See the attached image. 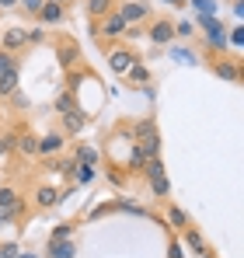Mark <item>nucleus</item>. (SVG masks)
I'll return each mask as SVG.
<instances>
[{
  "label": "nucleus",
  "instance_id": "13",
  "mask_svg": "<svg viewBox=\"0 0 244 258\" xmlns=\"http://www.w3.org/2000/svg\"><path fill=\"white\" fill-rule=\"evenodd\" d=\"M14 91H18V70H11V74L0 77V98H11Z\"/></svg>",
  "mask_w": 244,
  "mask_h": 258
},
{
  "label": "nucleus",
  "instance_id": "38",
  "mask_svg": "<svg viewBox=\"0 0 244 258\" xmlns=\"http://www.w3.org/2000/svg\"><path fill=\"white\" fill-rule=\"evenodd\" d=\"M52 4H67V0H52Z\"/></svg>",
  "mask_w": 244,
  "mask_h": 258
},
{
  "label": "nucleus",
  "instance_id": "9",
  "mask_svg": "<svg viewBox=\"0 0 244 258\" xmlns=\"http://www.w3.org/2000/svg\"><path fill=\"white\" fill-rule=\"evenodd\" d=\"M63 150V133H49L39 140V154H59Z\"/></svg>",
  "mask_w": 244,
  "mask_h": 258
},
{
  "label": "nucleus",
  "instance_id": "24",
  "mask_svg": "<svg viewBox=\"0 0 244 258\" xmlns=\"http://www.w3.org/2000/svg\"><path fill=\"white\" fill-rule=\"evenodd\" d=\"M167 216H171V223H174V227H178V230H185V227H189V216L181 213V210H178V206H171V210H167Z\"/></svg>",
  "mask_w": 244,
  "mask_h": 258
},
{
  "label": "nucleus",
  "instance_id": "19",
  "mask_svg": "<svg viewBox=\"0 0 244 258\" xmlns=\"http://www.w3.org/2000/svg\"><path fill=\"white\" fill-rule=\"evenodd\" d=\"M18 150L28 154V157H35V154H39V140H35V136H21V140H18Z\"/></svg>",
  "mask_w": 244,
  "mask_h": 258
},
{
  "label": "nucleus",
  "instance_id": "36",
  "mask_svg": "<svg viewBox=\"0 0 244 258\" xmlns=\"http://www.w3.org/2000/svg\"><path fill=\"white\" fill-rule=\"evenodd\" d=\"M7 143H11V136H4V140H0V154L7 150Z\"/></svg>",
  "mask_w": 244,
  "mask_h": 258
},
{
  "label": "nucleus",
  "instance_id": "2",
  "mask_svg": "<svg viewBox=\"0 0 244 258\" xmlns=\"http://www.w3.org/2000/svg\"><path fill=\"white\" fill-rule=\"evenodd\" d=\"M115 14H119L126 25H136V21H143V18L150 14V7H147L143 0H126V4H119V11H115Z\"/></svg>",
  "mask_w": 244,
  "mask_h": 258
},
{
  "label": "nucleus",
  "instance_id": "33",
  "mask_svg": "<svg viewBox=\"0 0 244 258\" xmlns=\"http://www.w3.org/2000/svg\"><path fill=\"white\" fill-rule=\"evenodd\" d=\"M174 35H192V25H189V21H181V25H174Z\"/></svg>",
  "mask_w": 244,
  "mask_h": 258
},
{
  "label": "nucleus",
  "instance_id": "3",
  "mask_svg": "<svg viewBox=\"0 0 244 258\" xmlns=\"http://www.w3.org/2000/svg\"><path fill=\"white\" fill-rule=\"evenodd\" d=\"M199 25L209 32V35H206V39H209V45H216V49H223V45H227V28H223L216 18H199Z\"/></svg>",
  "mask_w": 244,
  "mask_h": 258
},
{
  "label": "nucleus",
  "instance_id": "25",
  "mask_svg": "<svg viewBox=\"0 0 244 258\" xmlns=\"http://www.w3.org/2000/svg\"><path fill=\"white\" fill-rule=\"evenodd\" d=\"M147 136H157V126H154L150 119H143V122L136 126V140H147Z\"/></svg>",
  "mask_w": 244,
  "mask_h": 258
},
{
  "label": "nucleus",
  "instance_id": "23",
  "mask_svg": "<svg viewBox=\"0 0 244 258\" xmlns=\"http://www.w3.org/2000/svg\"><path fill=\"white\" fill-rule=\"evenodd\" d=\"M11 206H18V192L14 188H0V210H11Z\"/></svg>",
  "mask_w": 244,
  "mask_h": 258
},
{
  "label": "nucleus",
  "instance_id": "35",
  "mask_svg": "<svg viewBox=\"0 0 244 258\" xmlns=\"http://www.w3.org/2000/svg\"><path fill=\"white\" fill-rule=\"evenodd\" d=\"M0 7H18V0H0Z\"/></svg>",
  "mask_w": 244,
  "mask_h": 258
},
{
  "label": "nucleus",
  "instance_id": "17",
  "mask_svg": "<svg viewBox=\"0 0 244 258\" xmlns=\"http://www.w3.org/2000/svg\"><path fill=\"white\" fill-rule=\"evenodd\" d=\"M192 7L199 11V18H213L220 4H216V0H192Z\"/></svg>",
  "mask_w": 244,
  "mask_h": 258
},
{
  "label": "nucleus",
  "instance_id": "30",
  "mask_svg": "<svg viewBox=\"0 0 244 258\" xmlns=\"http://www.w3.org/2000/svg\"><path fill=\"white\" fill-rule=\"evenodd\" d=\"M56 108H59V112H70V108H74V98H70V94H63V98L56 101Z\"/></svg>",
  "mask_w": 244,
  "mask_h": 258
},
{
  "label": "nucleus",
  "instance_id": "22",
  "mask_svg": "<svg viewBox=\"0 0 244 258\" xmlns=\"http://www.w3.org/2000/svg\"><path fill=\"white\" fill-rule=\"evenodd\" d=\"M216 74H220L223 81H237V77H241V70H237L234 63H220V67H216Z\"/></svg>",
  "mask_w": 244,
  "mask_h": 258
},
{
  "label": "nucleus",
  "instance_id": "14",
  "mask_svg": "<svg viewBox=\"0 0 244 258\" xmlns=\"http://www.w3.org/2000/svg\"><path fill=\"white\" fill-rule=\"evenodd\" d=\"M185 244H189L192 251H199V255L206 251V241L199 237V230H192V227H185Z\"/></svg>",
  "mask_w": 244,
  "mask_h": 258
},
{
  "label": "nucleus",
  "instance_id": "28",
  "mask_svg": "<svg viewBox=\"0 0 244 258\" xmlns=\"http://www.w3.org/2000/svg\"><path fill=\"white\" fill-rule=\"evenodd\" d=\"M49 241H70V227H56Z\"/></svg>",
  "mask_w": 244,
  "mask_h": 258
},
{
  "label": "nucleus",
  "instance_id": "37",
  "mask_svg": "<svg viewBox=\"0 0 244 258\" xmlns=\"http://www.w3.org/2000/svg\"><path fill=\"white\" fill-rule=\"evenodd\" d=\"M199 258H213V255H209V251H203V255H199Z\"/></svg>",
  "mask_w": 244,
  "mask_h": 258
},
{
  "label": "nucleus",
  "instance_id": "4",
  "mask_svg": "<svg viewBox=\"0 0 244 258\" xmlns=\"http://www.w3.org/2000/svg\"><path fill=\"white\" fill-rule=\"evenodd\" d=\"M126 32H129V25L122 21V18L115 14V11L101 18V35H112V39H119V35H126Z\"/></svg>",
  "mask_w": 244,
  "mask_h": 258
},
{
  "label": "nucleus",
  "instance_id": "6",
  "mask_svg": "<svg viewBox=\"0 0 244 258\" xmlns=\"http://www.w3.org/2000/svg\"><path fill=\"white\" fill-rule=\"evenodd\" d=\"M77 244L74 241H49V258H74Z\"/></svg>",
  "mask_w": 244,
  "mask_h": 258
},
{
  "label": "nucleus",
  "instance_id": "5",
  "mask_svg": "<svg viewBox=\"0 0 244 258\" xmlns=\"http://www.w3.org/2000/svg\"><path fill=\"white\" fill-rule=\"evenodd\" d=\"M108 63H112L115 74H129V67L136 63V56H133L129 49H112V52H108Z\"/></svg>",
  "mask_w": 244,
  "mask_h": 258
},
{
  "label": "nucleus",
  "instance_id": "32",
  "mask_svg": "<svg viewBox=\"0 0 244 258\" xmlns=\"http://www.w3.org/2000/svg\"><path fill=\"white\" fill-rule=\"evenodd\" d=\"M0 258H18V248H14V244H4V248H0Z\"/></svg>",
  "mask_w": 244,
  "mask_h": 258
},
{
  "label": "nucleus",
  "instance_id": "15",
  "mask_svg": "<svg viewBox=\"0 0 244 258\" xmlns=\"http://www.w3.org/2000/svg\"><path fill=\"white\" fill-rule=\"evenodd\" d=\"M70 171H74V181H77V185H87V181L94 178V168H91V164H74Z\"/></svg>",
  "mask_w": 244,
  "mask_h": 258
},
{
  "label": "nucleus",
  "instance_id": "16",
  "mask_svg": "<svg viewBox=\"0 0 244 258\" xmlns=\"http://www.w3.org/2000/svg\"><path fill=\"white\" fill-rule=\"evenodd\" d=\"M126 77H129L133 84H150V70H147V67H140V63H136V67H129V74H126Z\"/></svg>",
  "mask_w": 244,
  "mask_h": 258
},
{
  "label": "nucleus",
  "instance_id": "26",
  "mask_svg": "<svg viewBox=\"0 0 244 258\" xmlns=\"http://www.w3.org/2000/svg\"><path fill=\"white\" fill-rule=\"evenodd\" d=\"M11 70H18V59H14L11 52H0V77L11 74Z\"/></svg>",
  "mask_w": 244,
  "mask_h": 258
},
{
  "label": "nucleus",
  "instance_id": "18",
  "mask_svg": "<svg viewBox=\"0 0 244 258\" xmlns=\"http://www.w3.org/2000/svg\"><path fill=\"white\" fill-rule=\"evenodd\" d=\"M59 59H63V67H74V63L81 59L77 45H59Z\"/></svg>",
  "mask_w": 244,
  "mask_h": 258
},
{
  "label": "nucleus",
  "instance_id": "31",
  "mask_svg": "<svg viewBox=\"0 0 244 258\" xmlns=\"http://www.w3.org/2000/svg\"><path fill=\"white\" fill-rule=\"evenodd\" d=\"M14 213H18V206H11V210H0V227H4V223H11V220H14Z\"/></svg>",
  "mask_w": 244,
  "mask_h": 258
},
{
  "label": "nucleus",
  "instance_id": "34",
  "mask_svg": "<svg viewBox=\"0 0 244 258\" xmlns=\"http://www.w3.org/2000/svg\"><path fill=\"white\" fill-rule=\"evenodd\" d=\"M230 42H234V45L244 42V32H241V28H237V32H230Z\"/></svg>",
  "mask_w": 244,
  "mask_h": 258
},
{
  "label": "nucleus",
  "instance_id": "12",
  "mask_svg": "<svg viewBox=\"0 0 244 258\" xmlns=\"http://www.w3.org/2000/svg\"><path fill=\"white\" fill-rule=\"evenodd\" d=\"M28 42V32H21V28H11L7 35H4V52H11V49H18V45Z\"/></svg>",
  "mask_w": 244,
  "mask_h": 258
},
{
  "label": "nucleus",
  "instance_id": "7",
  "mask_svg": "<svg viewBox=\"0 0 244 258\" xmlns=\"http://www.w3.org/2000/svg\"><path fill=\"white\" fill-rule=\"evenodd\" d=\"M84 7H87L91 18H105V14L115 11V0H84Z\"/></svg>",
  "mask_w": 244,
  "mask_h": 258
},
{
  "label": "nucleus",
  "instance_id": "11",
  "mask_svg": "<svg viewBox=\"0 0 244 258\" xmlns=\"http://www.w3.org/2000/svg\"><path fill=\"white\" fill-rule=\"evenodd\" d=\"M39 14H42L45 25H56V21H63V4H52V0H49V4L39 7Z\"/></svg>",
  "mask_w": 244,
  "mask_h": 258
},
{
  "label": "nucleus",
  "instance_id": "39",
  "mask_svg": "<svg viewBox=\"0 0 244 258\" xmlns=\"http://www.w3.org/2000/svg\"><path fill=\"white\" fill-rule=\"evenodd\" d=\"M21 258H32V255H21Z\"/></svg>",
  "mask_w": 244,
  "mask_h": 258
},
{
  "label": "nucleus",
  "instance_id": "20",
  "mask_svg": "<svg viewBox=\"0 0 244 258\" xmlns=\"http://www.w3.org/2000/svg\"><path fill=\"white\" fill-rule=\"evenodd\" d=\"M35 199H39V206H56V203H59V192H56V188H39Z\"/></svg>",
  "mask_w": 244,
  "mask_h": 258
},
{
  "label": "nucleus",
  "instance_id": "21",
  "mask_svg": "<svg viewBox=\"0 0 244 258\" xmlns=\"http://www.w3.org/2000/svg\"><path fill=\"white\" fill-rule=\"evenodd\" d=\"M143 164H147V154H143L140 143H133V150H129V168H143Z\"/></svg>",
  "mask_w": 244,
  "mask_h": 258
},
{
  "label": "nucleus",
  "instance_id": "8",
  "mask_svg": "<svg viewBox=\"0 0 244 258\" xmlns=\"http://www.w3.org/2000/svg\"><path fill=\"white\" fill-rule=\"evenodd\" d=\"M84 122H87V115H84L81 108H70V112H63V126H67V133H81Z\"/></svg>",
  "mask_w": 244,
  "mask_h": 258
},
{
  "label": "nucleus",
  "instance_id": "10",
  "mask_svg": "<svg viewBox=\"0 0 244 258\" xmlns=\"http://www.w3.org/2000/svg\"><path fill=\"white\" fill-rule=\"evenodd\" d=\"M150 39H154V42H171V39H174V25H171V21H157V25H154V28H150Z\"/></svg>",
  "mask_w": 244,
  "mask_h": 258
},
{
  "label": "nucleus",
  "instance_id": "1",
  "mask_svg": "<svg viewBox=\"0 0 244 258\" xmlns=\"http://www.w3.org/2000/svg\"><path fill=\"white\" fill-rule=\"evenodd\" d=\"M143 171H147V178H150V188L157 192V196H167V174H164V164L161 157H147V164H143Z\"/></svg>",
  "mask_w": 244,
  "mask_h": 258
},
{
  "label": "nucleus",
  "instance_id": "27",
  "mask_svg": "<svg viewBox=\"0 0 244 258\" xmlns=\"http://www.w3.org/2000/svg\"><path fill=\"white\" fill-rule=\"evenodd\" d=\"M94 161H98V154H94L91 147H84V150H77V164H91V168H94Z\"/></svg>",
  "mask_w": 244,
  "mask_h": 258
},
{
  "label": "nucleus",
  "instance_id": "29",
  "mask_svg": "<svg viewBox=\"0 0 244 258\" xmlns=\"http://www.w3.org/2000/svg\"><path fill=\"white\" fill-rule=\"evenodd\" d=\"M18 4H21L28 14H39V7H42V0H18Z\"/></svg>",
  "mask_w": 244,
  "mask_h": 258
}]
</instances>
